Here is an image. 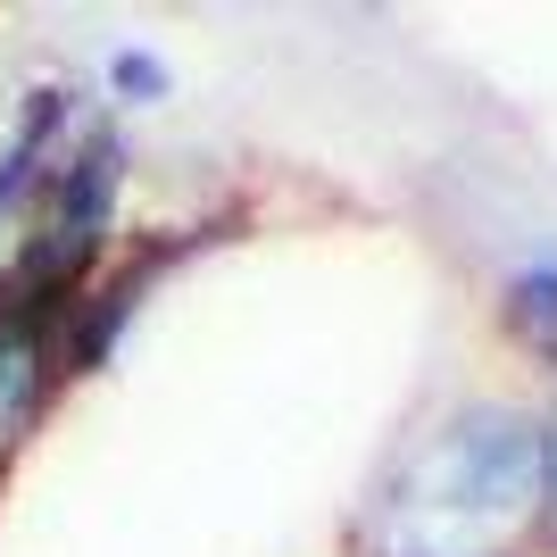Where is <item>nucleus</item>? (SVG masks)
<instances>
[{"mask_svg":"<svg viewBox=\"0 0 557 557\" xmlns=\"http://www.w3.org/2000/svg\"><path fill=\"white\" fill-rule=\"evenodd\" d=\"M541 491L533 424L466 408L392 474L374 508V557H491Z\"/></svg>","mask_w":557,"mask_h":557,"instance_id":"f257e3e1","label":"nucleus"},{"mask_svg":"<svg viewBox=\"0 0 557 557\" xmlns=\"http://www.w3.org/2000/svg\"><path fill=\"white\" fill-rule=\"evenodd\" d=\"M508 317L533 349L557 358V258H541V267H524V275L508 283Z\"/></svg>","mask_w":557,"mask_h":557,"instance_id":"7ed1b4c3","label":"nucleus"},{"mask_svg":"<svg viewBox=\"0 0 557 557\" xmlns=\"http://www.w3.org/2000/svg\"><path fill=\"white\" fill-rule=\"evenodd\" d=\"M109 200H116V150H92V159L67 175V191H59V216H50V242L34 250V275H42V283H67L75 267L92 258Z\"/></svg>","mask_w":557,"mask_h":557,"instance_id":"f03ea898","label":"nucleus"},{"mask_svg":"<svg viewBox=\"0 0 557 557\" xmlns=\"http://www.w3.org/2000/svg\"><path fill=\"white\" fill-rule=\"evenodd\" d=\"M541 491H549V516H557V424L541 433Z\"/></svg>","mask_w":557,"mask_h":557,"instance_id":"20e7f679","label":"nucleus"}]
</instances>
